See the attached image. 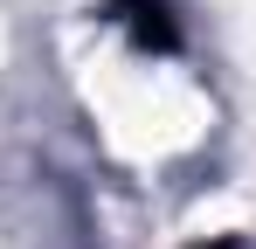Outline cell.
Returning a JSON list of instances; mask_svg holds the SVG:
<instances>
[{
    "instance_id": "cell-1",
    "label": "cell",
    "mask_w": 256,
    "mask_h": 249,
    "mask_svg": "<svg viewBox=\"0 0 256 249\" xmlns=\"http://www.w3.org/2000/svg\"><path fill=\"white\" fill-rule=\"evenodd\" d=\"M111 14L132 28V42H138V48H180V21H173L166 0H118Z\"/></svg>"
}]
</instances>
